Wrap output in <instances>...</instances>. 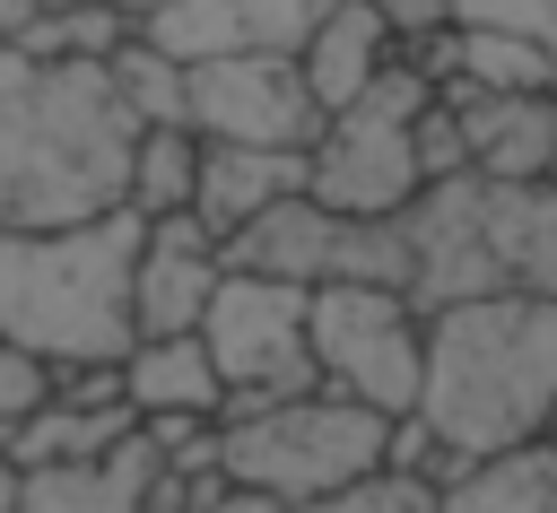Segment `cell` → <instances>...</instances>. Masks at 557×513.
<instances>
[{
    "label": "cell",
    "mask_w": 557,
    "mask_h": 513,
    "mask_svg": "<svg viewBox=\"0 0 557 513\" xmlns=\"http://www.w3.org/2000/svg\"><path fill=\"white\" fill-rule=\"evenodd\" d=\"M531 443H557V296L505 287L426 313V391L400 417L392 461L453 487Z\"/></svg>",
    "instance_id": "cell-1"
},
{
    "label": "cell",
    "mask_w": 557,
    "mask_h": 513,
    "mask_svg": "<svg viewBox=\"0 0 557 513\" xmlns=\"http://www.w3.org/2000/svg\"><path fill=\"white\" fill-rule=\"evenodd\" d=\"M139 113L113 61H61L0 43V226H87L131 209Z\"/></svg>",
    "instance_id": "cell-2"
},
{
    "label": "cell",
    "mask_w": 557,
    "mask_h": 513,
    "mask_svg": "<svg viewBox=\"0 0 557 513\" xmlns=\"http://www.w3.org/2000/svg\"><path fill=\"white\" fill-rule=\"evenodd\" d=\"M139 209H104L87 226H0V339L70 365H122L139 348Z\"/></svg>",
    "instance_id": "cell-3"
},
{
    "label": "cell",
    "mask_w": 557,
    "mask_h": 513,
    "mask_svg": "<svg viewBox=\"0 0 557 513\" xmlns=\"http://www.w3.org/2000/svg\"><path fill=\"white\" fill-rule=\"evenodd\" d=\"M400 452V417L313 383V391H287V400H235L218 417V461L235 487L270 496V504H322L374 470H392Z\"/></svg>",
    "instance_id": "cell-4"
},
{
    "label": "cell",
    "mask_w": 557,
    "mask_h": 513,
    "mask_svg": "<svg viewBox=\"0 0 557 513\" xmlns=\"http://www.w3.org/2000/svg\"><path fill=\"white\" fill-rule=\"evenodd\" d=\"M435 70H418L409 52L322 122L313 157H305V191L348 209V217H400L418 191H426V148H418V122L435 104Z\"/></svg>",
    "instance_id": "cell-5"
},
{
    "label": "cell",
    "mask_w": 557,
    "mask_h": 513,
    "mask_svg": "<svg viewBox=\"0 0 557 513\" xmlns=\"http://www.w3.org/2000/svg\"><path fill=\"white\" fill-rule=\"evenodd\" d=\"M313 365L331 391L409 417L426 391V304L409 287H313Z\"/></svg>",
    "instance_id": "cell-6"
},
{
    "label": "cell",
    "mask_w": 557,
    "mask_h": 513,
    "mask_svg": "<svg viewBox=\"0 0 557 513\" xmlns=\"http://www.w3.org/2000/svg\"><path fill=\"white\" fill-rule=\"evenodd\" d=\"M235 270H261V278H296V287H409V243H400V217H348L313 191L261 209L235 243H226Z\"/></svg>",
    "instance_id": "cell-7"
},
{
    "label": "cell",
    "mask_w": 557,
    "mask_h": 513,
    "mask_svg": "<svg viewBox=\"0 0 557 513\" xmlns=\"http://www.w3.org/2000/svg\"><path fill=\"white\" fill-rule=\"evenodd\" d=\"M200 339H209V356H218L235 400H287V391L322 383V365H313V287H296V278L226 270Z\"/></svg>",
    "instance_id": "cell-8"
},
{
    "label": "cell",
    "mask_w": 557,
    "mask_h": 513,
    "mask_svg": "<svg viewBox=\"0 0 557 513\" xmlns=\"http://www.w3.org/2000/svg\"><path fill=\"white\" fill-rule=\"evenodd\" d=\"M322 96L305 78L296 52H226L191 70V130L200 139H235V148H287L313 157L322 139Z\"/></svg>",
    "instance_id": "cell-9"
},
{
    "label": "cell",
    "mask_w": 557,
    "mask_h": 513,
    "mask_svg": "<svg viewBox=\"0 0 557 513\" xmlns=\"http://www.w3.org/2000/svg\"><path fill=\"white\" fill-rule=\"evenodd\" d=\"M400 243H409V296L426 313L444 304H479V296H505V252H496V226H487V174H444L426 183L409 209H400Z\"/></svg>",
    "instance_id": "cell-10"
},
{
    "label": "cell",
    "mask_w": 557,
    "mask_h": 513,
    "mask_svg": "<svg viewBox=\"0 0 557 513\" xmlns=\"http://www.w3.org/2000/svg\"><path fill=\"white\" fill-rule=\"evenodd\" d=\"M226 243L183 209V217H148V243H139V339H174V330H200L218 287H226Z\"/></svg>",
    "instance_id": "cell-11"
},
{
    "label": "cell",
    "mask_w": 557,
    "mask_h": 513,
    "mask_svg": "<svg viewBox=\"0 0 557 513\" xmlns=\"http://www.w3.org/2000/svg\"><path fill=\"white\" fill-rule=\"evenodd\" d=\"M122 435H139V409L122 400V365H70V374H52V400L17 426L9 461L17 470L87 461V452H113Z\"/></svg>",
    "instance_id": "cell-12"
},
{
    "label": "cell",
    "mask_w": 557,
    "mask_h": 513,
    "mask_svg": "<svg viewBox=\"0 0 557 513\" xmlns=\"http://www.w3.org/2000/svg\"><path fill=\"white\" fill-rule=\"evenodd\" d=\"M444 96L461 113L470 174H487V183H548L557 174V87H505V96L444 87Z\"/></svg>",
    "instance_id": "cell-13"
},
{
    "label": "cell",
    "mask_w": 557,
    "mask_h": 513,
    "mask_svg": "<svg viewBox=\"0 0 557 513\" xmlns=\"http://www.w3.org/2000/svg\"><path fill=\"white\" fill-rule=\"evenodd\" d=\"M157 470H165V443L139 426V435H122L113 452L17 470V504H26V513H148Z\"/></svg>",
    "instance_id": "cell-14"
},
{
    "label": "cell",
    "mask_w": 557,
    "mask_h": 513,
    "mask_svg": "<svg viewBox=\"0 0 557 513\" xmlns=\"http://www.w3.org/2000/svg\"><path fill=\"white\" fill-rule=\"evenodd\" d=\"M122 400L139 409V426H218L235 391H226L209 339L174 330V339H139L122 356Z\"/></svg>",
    "instance_id": "cell-15"
},
{
    "label": "cell",
    "mask_w": 557,
    "mask_h": 513,
    "mask_svg": "<svg viewBox=\"0 0 557 513\" xmlns=\"http://www.w3.org/2000/svg\"><path fill=\"white\" fill-rule=\"evenodd\" d=\"M296 191H305V157L209 139V148H200V200H191V217H200L218 243H235L261 209H278V200H296Z\"/></svg>",
    "instance_id": "cell-16"
},
{
    "label": "cell",
    "mask_w": 557,
    "mask_h": 513,
    "mask_svg": "<svg viewBox=\"0 0 557 513\" xmlns=\"http://www.w3.org/2000/svg\"><path fill=\"white\" fill-rule=\"evenodd\" d=\"M296 61H305V78H313L322 113H339V104H357V96L400 61V43H392V26H383V9H374V0H339V9L313 26V43H305Z\"/></svg>",
    "instance_id": "cell-17"
},
{
    "label": "cell",
    "mask_w": 557,
    "mask_h": 513,
    "mask_svg": "<svg viewBox=\"0 0 557 513\" xmlns=\"http://www.w3.org/2000/svg\"><path fill=\"white\" fill-rule=\"evenodd\" d=\"M487 226H496L505 278L531 296H557V183H487Z\"/></svg>",
    "instance_id": "cell-18"
},
{
    "label": "cell",
    "mask_w": 557,
    "mask_h": 513,
    "mask_svg": "<svg viewBox=\"0 0 557 513\" xmlns=\"http://www.w3.org/2000/svg\"><path fill=\"white\" fill-rule=\"evenodd\" d=\"M444 513H557V443L505 452L487 470H461L444 487Z\"/></svg>",
    "instance_id": "cell-19"
},
{
    "label": "cell",
    "mask_w": 557,
    "mask_h": 513,
    "mask_svg": "<svg viewBox=\"0 0 557 513\" xmlns=\"http://www.w3.org/2000/svg\"><path fill=\"white\" fill-rule=\"evenodd\" d=\"M200 130L191 122H157L139 130V157H131V209L139 217H183L200 200Z\"/></svg>",
    "instance_id": "cell-20"
},
{
    "label": "cell",
    "mask_w": 557,
    "mask_h": 513,
    "mask_svg": "<svg viewBox=\"0 0 557 513\" xmlns=\"http://www.w3.org/2000/svg\"><path fill=\"white\" fill-rule=\"evenodd\" d=\"M131 35H139V26H131L113 0H44L9 43H26V52H61V61H113Z\"/></svg>",
    "instance_id": "cell-21"
},
{
    "label": "cell",
    "mask_w": 557,
    "mask_h": 513,
    "mask_svg": "<svg viewBox=\"0 0 557 513\" xmlns=\"http://www.w3.org/2000/svg\"><path fill=\"white\" fill-rule=\"evenodd\" d=\"M113 87H122V104L139 113V130H157V122H191V70H183L174 52H157L148 35H131V43L113 52Z\"/></svg>",
    "instance_id": "cell-22"
},
{
    "label": "cell",
    "mask_w": 557,
    "mask_h": 513,
    "mask_svg": "<svg viewBox=\"0 0 557 513\" xmlns=\"http://www.w3.org/2000/svg\"><path fill=\"white\" fill-rule=\"evenodd\" d=\"M157 52H174L183 70H200V61H226V52H244V17H235V0H165L148 26H139Z\"/></svg>",
    "instance_id": "cell-23"
},
{
    "label": "cell",
    "mask_w": 557,
    "mask_h": 513,
    "mask_svg": "<svg viewBox=\"0 0 557 513\" xmlns=\"http://www.w3.org/2000/svg\"><path fill=\"white\" fill-rule=\"evenodd\" d=\"M296 513H444V487L426 478V470H374V478H357V487H339V496H322V504H296Z\"/></svg>",
    "instance_id": "cell-24"
},
{
    "label": "cell",
    "mask_w": 557,
    "mask_h": 513,
    "mask_svg": "<svg viewBox=\"0 0 557 513\" xmlns=\"http://www.w3.org/2000/svg\"><path fill=\"white\" fill-rule=\"evenodd\" d=\"M331 9H339V0H235V17H244V52H305L313 26H322Z\"/></svg>",
    "instance_id": "cell-25"
},
{
    "label": "cell",
    "mask_w": 557,
    "mask_h": 513,
    "mask_svg": "<svg viewBox=\"0 0 557 513\" xmlns=\"http://www.w3.org/2000/svg\"><path fill=\"white\" fill-rule=\"evenodd\" d=\"M44 400H52V365H44V356H26L17 339H0V452L17 443V426H26Z\"/></svg>",
    "instance_id": "cell-26"
},
{
    "label": "cell",
    "mask_w": 557,
    "mask_h": 513,
    "mask_svg": "<svg viewBox=\"0 0 557 513\" xmlns=\"http://www.w3.org/2000/svg\"><path fill=\"white\" fill-rule=\"evenodd\" d=\"M461 26H505V35H531L548 61H557V0H453Z\"/></svg>",
    "instance_id": "cell-27"
},
{
    "label": "cell",
    "mask_w": 557,
    "mask_h": 513,
    "mask_svg": "<svg viewBox=\"0 0 557 513\" xmlns=\"http://www.w3.org/2000/svg\"><path fill=\"white\" fill-rule=\"evenodd\" d=\"M383 9V26H392V43L400 52H435L461 17H453V0H374Z\"/></svg>",
    "instance_id": "cell-28"
},
{
    "label": "cell",
    "mask_w": 557,
    "mask_h": 513,
    "mask_svg": "<svg viewBox=\"0 0 557 513\" xmlns=\"http://www.w3.org/2000/svg\"><path fill=\"white\" fill-rule=\"evenodd\" d=\"M209 513H287V504H270V496H252V487H235V496H218Z\"/></svg>",
    "instance_id": "cell-29"
},
{
    "label": "cell",
    "mask_w": 557,
    "mask_h": 513,
    "mask_svg": "<svg viewBox=\"0 0 557 513\" xmlns=\"http://www.w3.org/2000/svg\"><path fill=\"white\" fill-rule=\"evenodd\" d=\"M35 9H44V0H0V43H9V35H17V26L35 17Z\"/></svg>",
    "instance_id": "cell-30"
},
{
    "label": "cell",
    "mask_w": 557,
    "mask_h": 513,
    "mask_svg": "<svg viewBox=\"0 0 557 513\" xmlns=\"http://www.w3.org/2000/svg\"><path fill=\"white\" fill-rule=\"evenodd\" d=\"M0 513H26V504H17V461H9V452H0Z\"/></svg>",
    "instance_id": "cell-31"
},
{
    "label": "cell",
    "mask_w": 557,
    "mask_h": 513,
    "mask_svg": "<svg viewBox=\"0 0 557 513\" xmlns=\"http://www.w3.org/2000/svg\"><path fill=\"white\" fill-rule=\"evenodd\" d=\"M548 183H557V174H548Z\"/></svg>",
    "instance_id": "cell-32"
}]
</instances>
